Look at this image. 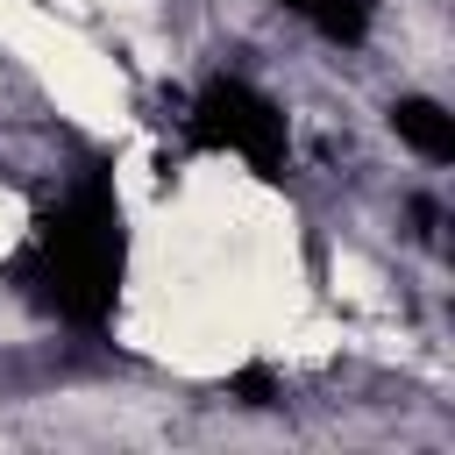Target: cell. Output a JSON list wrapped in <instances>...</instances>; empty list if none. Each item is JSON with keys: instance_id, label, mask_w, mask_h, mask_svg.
<instances>
[{"instance_id": "cell-1", "label": "cell", "mask_w": 455, "mask_h": 455, "mask_svg": "<svg viewBox=\"0 0 455 455\" xmlns=\"http://www.w3.org/2000/svg\"><path fill=\"white\" fill-rule=\"evenodd\" d=\"M121 270H128V228H121V199L107 178H85L71 199H57L36 220L28 242V284L36 299L71 320V327H100L114 320L121 299Z\"/></svg>"}, {"instance_id": "cell-2", "label": "cell", "mask_w": 455, "mask_h": 455, "mask_svg": "<svg viewBox=\"0 0 455 455\" xmlns=\"http://www.w3.org/2000/svg\"><path fill=\"white\" fill-rule=\"evenodd\" d=\"M192 142L242 156L256 178L284 171V114H277V100H263L249 78H228V71L199 85V100H192Z\"/></svg>"}, {"instance_id": "cell-3", "label": "cell", "mask_w": 455, "mask_h": 455, "mask_svg": "<svg viewBox=\"0 0 455 455\" xmlns=\"http://www.w3.org/2000/svg\"><path fill=\"white\" fill-rule=\"evenodd\" d=\"M391 128H398V142L419 149L427 164H448V156H455V114H448L441 100H427V92L391 100Z\"/></svg>"}, {"instance_id": "cell-4", "label": "cell", "mask_w": 455, "mask_h": 455, "mask_svg": "<svg viewBox=\"0 0 455 455\" xmlns=\"http://www.w3.org/2000/svg\"><path fill=\"white\" fill-rule=\"evenodd\" d=\"M299 21H313L327 43H363L370 36V0H284Z\"/></svg>"}]
</instances>
